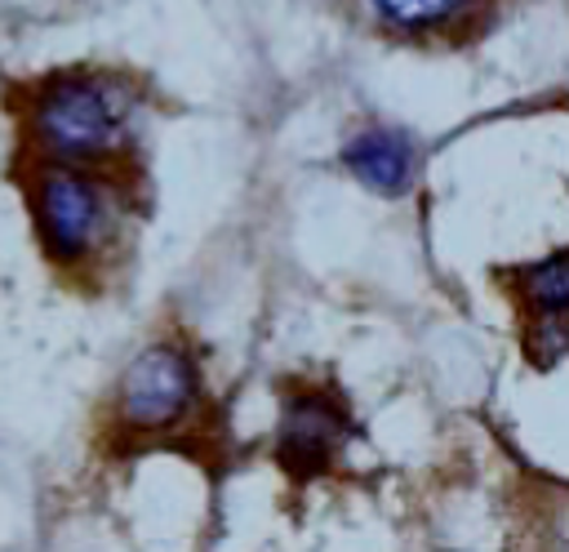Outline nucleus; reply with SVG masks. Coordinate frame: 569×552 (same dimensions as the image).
Returning <instances> with one entry per match:
<instances>
[{"instance_id": "obj_6", "label": "nucleus", "mask_w": 569, "mask_h": 552, "mask_svg": "<svg viewBox=\"0 0 569 552\" xmlns=\"http://www.w3.org/2000/svg\"><path fill=\"white\" fill-rule=\"evenodd\" d=\"M342 169L378 196H400L413 183V142L396 129H360L342 147Z\"/></svg>"}, {"instance_id": "obj_5", "label": "nucleus", "mask_w": 569, "mask_h": 552, "mask_svg": "<svg viewBox=\"0 0 569 552\" xmlns=\"http://www.w3.org/2000/svg\"><path fill=\"white\" fill-rule=\"evenodd\" d=\"M516 298L533 316L529 334L569 347V245L529 267H516Z\"/></svg>"}, {"instance_id": "obj_3", "label": "nucleus", "mask_w": 569, "mask_h": 552, "mask_svg": "<svg viewBox=\"0 0 569 552\" xmlns=\"http://www.w3.org/2000/svg\"><path fill=\"white\" fill-rule=\"evenodd\" d=\"M196 405V361L178 343H151L142 347L116 392V414L133 432H169L178 427Z\"/></svg>"}, {"instance_id": "obj_7", "label": "nucleus", "mask_w": 569, "mask_h": 552, "mask_svg": "<svg viewBox=\"0 0 569 552\" xmlns=\"http://www.w3.org/2000/svg\"><path fill=\"white\" fill-rule=\"evenodd\" d=\"M471 0H369V9L405 31H422V27H440L449 18H458Z\"/></svg>"}, {"instance_id": "obj_2", "label": "nucleus", "mask_w": 569, "mask_h": 552, "mask_svg": "<svg viewBox=\"0 0 569 552\" xmlns=\"http://www.w3.org/2000/svg\"><path fill=\"white\" fill-rule=\"evenodd\" d=\"M31 214L49 258L76 267L111 236L116 196L102 174L58 160L31 178Z\"/></svg>"}, {"instance_id": "obj_1", "label": "nucleus", "mask_w": 569, "mask_h": 552, "mask_svg": "<svg viewBox=\"0 0 569 552\" xmlns=\"http://www.w3.org/2000/svg\"><path fill=\"white\" fill-rule=\"evenodd\" d=\"M31 138L67 165L111 156L129 138L133 93L111 76H58L31 98Z\"/></svg>"}, {"instance_id": "obj_4", "label": "nucleus", "mask_w": 569, "mask_h": 552, "mask_svg": "<svg viewBox=\"0 0 569 552\" xmlns=\"http://www.w3.org/2000/svg\"><path fill=\"white\" fill-rule=\"evenodd\" d=\"M351 436V414L329 387H298L280 405V427H276V463L293 481H311L329 472L338 450Z\"/></svg>"}]
</instances>
